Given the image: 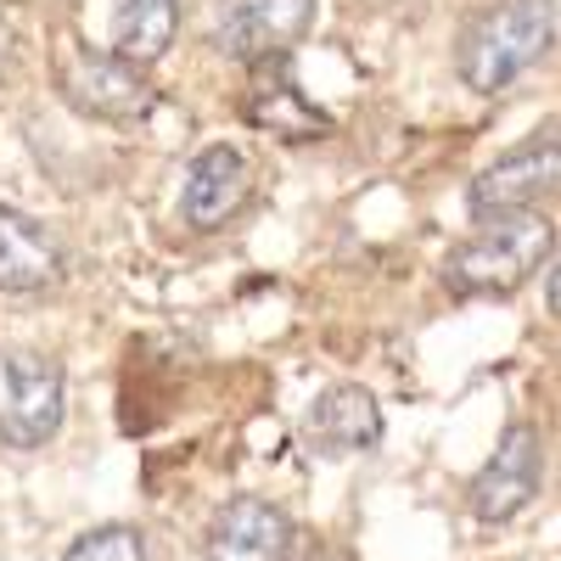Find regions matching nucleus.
<instances>
[{
  "label": "nucleus",
  "mask_w": 561,
  "mask_h": 561,
  "mask_svg": "<svg viewBox=\"0 0 561 561\" xmlns=\"http://www.w3.org/2000/svg\"><path fill=\"white\" fill-rule=\"evenodd\" d=\"M113 57H124L129 68H152L180 28V7L174 0H113Z\"/></svg>",
  "instance_id": "f8f14e48"
},
{
  "label": "nucleus",
  "mask_w": 561,
  "mask_h": 561,
  "mask_svg": "<svg viewBox=\"0 0 561 561\" xmlns=\"http://www.w3.org/2000/svg\"><path fill=\"white\" fill-rule=\"evenodd\" d=\"M7 370V410H0V438L12 449H39L51 444L62 427V410H68V382H62V365L51 354H34V348H12L0 359Z\"/></svg>",
  "instance_id": "7ed1b4c3"
},
{
  "label": "nucleus",
  "mask_w": 561,
  "mask_h": 561,
  "mask_svg": "<svg viewBox=\"0 0 561 561\" xmlns=\"http://www.w3.org/2000/svg\"><path fill=\"white\" fill-rule=\"evenodd\" d=\"M545 304L561 314V264H556V270H550V280H545Z\"/></svg>",
  "instance_id": "4468645a"
},
{
  "label": "nucleus",
  "mask_w": 561,
  "mask_h": 561,
  "mask_svg": "<svg viewBox=\"0 0 561 561\" xmlns=\"http://www.w3.org/2000/svg\"><path fill=\"white\" fill-rule=\"evenodd\" d=\"M51 280H62L57 242L28 214L0 208V293H39Z\"/></svg>",
  "instance_id": "9d476101"
},
{
  "label": "nucleus",
  "mask_w": 561,
  "mask_h": 561,
  "mask_svg": "<svg viewBox=\"0 0 561 561\" xmlns=\"http://www.w3.org/2000/svg\"><path fill=\"white\" fill-rule=\"evenodd\" d=\"M550 242H556L550 219H539L528 208L523 214H494L489 230H478L472 242H460L444 259V287L455 298H500L539 270Z\"/></svg>",
  "instance_id": "f03ea898"
},
{
  "label": "nucleus",
  "mask_w": 561,
  "mask_h": 561,
  "mask_svg": "<svg viewBox=\"0 0 561 561\" xmlns=\"http://www.w3.org/2000/svg\"><path fill=\"white\" fill-rule=\"evenodd\" d=\"M62 96L90 113V118H113V124H129V118H147L152 113V84L140 79V68H129L124 57H102L90 45H73V57L62 62L57 73Z\"/></svg>",
  "instance_id": "423d86ee"
},
{
  "label": "nucleus",
  "mask_w": 561,
  "mask_h": 561,
  "mask_svg": "<svg viewBox=\"0 0 561 561\" xmlns=\"http://www.w3.org/2000/svg\"><path fill=\"white\" fill-rule=\"evenodd\" d=\"M550 34H556V0H494L460 34V79L494 96L545 57Z\"/></svg>",
  "instance_id": "f257e3e1"
},
{
  "label": "nucleus",
  "mask_w": 561,
  "mask_h": 561,
  "mask_svg": "<svg viewBox=\"0 0 561 561\" xmlns=\"http://www.w3.org/2000/svg\"><path fill=\"white\" fill-rule=\"evenodd\" d=\"M550 192H561V129H545V135L523 140L517 152H505L500 163H489L472 180V192H466V208H472L478 219L523 214Z\"/></svg>",
  "instance_id": "20e7f679"
},
{
  "label": "nucleus",
  "mask_w": 561,
  "mask_h": 561,
  "mask_svg": "<svg viewBox=\"0 0 561 561\" xmlns=\"http://www.w3.org/2000/svg\"><path fill=\"white\" fill-rule=\"evenodd\" d=\"M309 438L325 455H359L382 438V404L365 388H325L309 410Z\"/></svg>",
  "instance_id": "9b49d317"
},
{
  "label": "nucleus",
  "mask_w": 561,
  "mask_h": 561,
  "mask_svg": "<svg viewBox=\"0 0 561 561\" xmlns=\"http://www.w3.org/2000/svg\"><path fill=\"white\" fill-rule=\"evenodd\" d=\"M62 561H147V539H140V528H129V523H107V528L79 534Z\"/></svg>",
  "instance_id": "ddd939ff"
},
{
  "label": "nucleus",
  "mask_w": 561,
  "mask_h": 561,
  "mask_svg": "<svg viewBox=\"0 0 561 561\" xmlns=\"http://www.w3.org/2000/svg\"><path fill=\"white\" fill-rule=\"evenodd\" d=\"M539 494V433L528 421L505 427L500 449L489 455V466L472 478V517L478 523H511L517 511Z\"/></svg>",
  "instance_id": "0eeeda50"
},
{
  "label": "nucleus",
  "mask_w": 561,
  "mask_h": 561,
  "mask_svg": "<svg viewBox=\"0 0 561 561\" xmlns=\"http://www.w3.org/2000/svg\"><path fill=\"white\" fill-rule=\"evenodd\" d=\"M208 561H293V523L270 500H230L208 528Z\"/></svg>",
  "instance_id": "6e6552de"
},
{
  "label": "nucleus",
  "mask_w": 561,
  "mask_h": 561,
  "mask_svg": "<svg viewBox=\"0 0 561 561\" xmlns=\"http://www.w3.org/2000/svg\"><path fill=\"white\" fill-rule=\"evenodd\" d=\"M248 197V158L237 147H208L185 174V219L197 230H219Z\"/></svg>",
  "instance_id": "1a4fd4ad"
},
{
  "label": "nucleus",
  "mask_w": 561,
  "mask_h": 561,
  "mask_svg": "<svg viewBox=\"0 0 561 561\" xmlns=\"http://www.w3.org/2000/svg\"><path fill=\"white\" fill-rule=\"evenodd\" d=\"M314 23V0H219L214 45L237 62H270L298 45Z\"/></svg>",
  "instance_id": "39448f33"
}]
</instances>
